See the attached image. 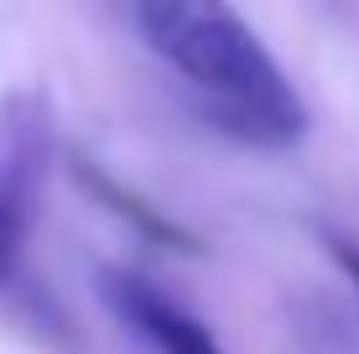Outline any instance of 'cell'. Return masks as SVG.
I'll use <instances>...</instances> for the list:
<instances>
[{"instance_id": "obj_1", "label": "cell", "mask_w": 359, "mask_h": 354, "mask_svg": "<svg viewBox=\"0 0 359 354\" xmlns=\"http://www.w3.org/2000/svg\"><path fill=\"white\" fill-rule=\"evenodd\" d=\"M135 27L229 136L250 146L302 141V100L229 0H135Z\"/></svg>"}, {"instance_id": "obj_2", "label": "cell", "mask_w": 359, "mask_h": 354, "mask_svg": "<svg viewBox=\"0 0 359 354\" xmlns=\"http://www.w3.org/2000/svg\"><path fill=\"white\" fill-rule=\"evenodd\" d=\"M47 104L36 94H6L0 100V287L11 282L36 214V193L47 177Z\"/></svg>"}, {"instance_id": "obj_3", "label": "cell", "mask_w": 359, "mask_h": 354, "mask_svg": "<svg viewBox=\"0 0 359 354\" xmlns=\"http://www.w3.org/2000/svg\"><path fill=\"white\" fill-rule=\"evenodd\" d=\"M104 302L151 354H224V344L182 302H172L167 292H156L130 271H104Z\"/></svg>"}, {"instance_id": "obj_4", "label": "cell", "mask_w": 359, "mask_h": 354, "mask_svg": "<svg viewBox=\"0 0 359 354\" xmlns=\"http://www.w3.org/2000/svg\"><path fill=\"white\" fill-rule=\"evenodd\" d=\"M328 255L344 266V276H349L354 292H359V245H354V240H344V235H328Z\"/></svg>"}]
</instances>
